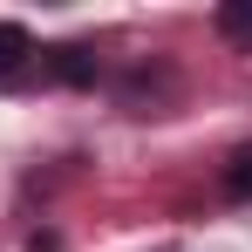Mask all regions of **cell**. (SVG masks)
Masks as SVG:
<instances>
[{
	"label": "cell",
	"instance_id": "cell-2",
	"mask_svg": "<svg viewBox=\"0 0 252 252\" xmlns=\"http://www.w3.org/2000/svg\"><path fill=\"white\" fill-rule=\"evenodd\" d=\"M41 68H48V75H55L62 89H89V82H95V55H89L82 41H62V48H48V55H41Z\"/></svg>",
	"mask_w": 252,
	"mask_h": 252
},
{
	"label": "cell",
	"instance_id": "cell-1",
	"mask_svg": "<svg viewBox=\"0 0 252 252\" xmlns=\"http://www.w3.org/2000/svg\"><path fill=\"white\" fill-rule=\"evenodd\" d=\"M34 62H41L34 34H28L21 21H0V89H21L28 75H34Z\"/></svg>",
	"mask_w": 252,
	"mask_h": 252
},
{
	"label": "cell",
	"instance_id": "cell-4",
	"mask_svg": "<svg viewBox=\"0 0 252 252\" xmlns=\"http://www.w3.org/2000/svg\"><path fill=\"white\" fill-rule=\"evenodd\" d=\"M225 198H239V205H252V143H239L232 157H225Z\"/></svg>",
	"mask_w": 252,
	"mask_h": 252
},
{
	"label": "cell",
	"instance_id": "cell-3",
	"mask_svg": "<svg viewBox=\"0 0 252 252\" xmlns=\"http://www.w3.org/2000/svg\"><path fill=\"white\" fill-rule=\"evenodd\" d=\"M211 21H218V34H225L232 48H252V0H225Z\"/></svg>",
	"mask_w": 252,
	"mask_h": 252
}]
</instances>
